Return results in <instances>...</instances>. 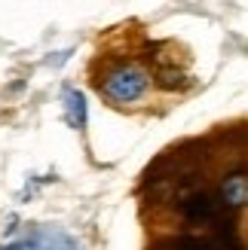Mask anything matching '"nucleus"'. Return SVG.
<instances>
[{"mask_svg":"<svg viewBox=\"0 0 248 250\" xmlns=\"http://www.w3.org/2000/svg\"><path fill=\"white\" fill-rule=\"evenodd\" d=\"M218 198L227 210H239L248 208V171H230L224 174V180L218 186Z\"/></svg>","mask_w":248,"mask_h":250,"instance_id":"7ed1b4c3","label":"nucleus"},{"mask_svg":"<svg viewBox=\"0 0 248 250\" xmlns=\"http://www.w3.org/2000/svg\"><path fill=\"white\" fill-rule=\"evenodd\" d=\"M0 250H83V244L68 235L65 229H55V226H40V229H31L28 235L3 244Z\"/></svg>","mask_w":248,"mask_h":250,"instance_id":"f03ea898","label":"nucleus"},{"mask_svg":"<svg viewBox=\"0 0 248 250\" xmlns=\"http://www.w3.org/2000/svg\"><path fill=\"white\" fill-rule=\"evenodd\" d=\"M98 92L117 107H132L150 92V73L135 61H120L98 80Z\"/></svg>","mask_w":248,"mask_h":250,"instance_id":"f257e3e1","label":"nucleus"},{"mask_svg":"<svg viewBox=\"0 0 248 250\" xmlns=\"http://www.w3.org/2000/svg\"><path fill=\"white\" fill-rule=\"evenodd\" d=\"M61 101H65V119L71 122V128L83 131V125H86V98H83V92L65 89L61 92Z\"/></svg>","mask_w":248,"mask_h":250,"instance_id":"20e7f679","label":"nucleus"}]
</instances>
